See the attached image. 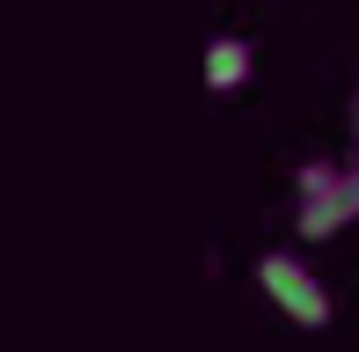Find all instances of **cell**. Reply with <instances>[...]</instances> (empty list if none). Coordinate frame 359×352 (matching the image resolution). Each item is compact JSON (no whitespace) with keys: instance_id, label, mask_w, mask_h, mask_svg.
<instances>
[{"instance_id":"cell-1","label":"cell","mask_w":359,"mask_h":352,"mask_svg":"<svg viewBox=\"0 0 359 352\" xmlns=\"http://www.w3.org/2000/svg\"><path fill=\"white\" fill-rule=\"evenodd\" d=\"M293 198H301V243H330L345 220H359L352 169H337V162H301L293 169Z\"/></svg>"},{"instance_id":"cell-3","label":"cell","mask_w":359,"mask_h":352,"mask_svg":"<svg viewBox=\"0 0 359 352\" xmlns=\"http://www.w3.org/2000/svg\"><path fill=\"white\" fill-rule=\"evenodd\" d=\"M250 74H257L250 37H213V44H205V88H213V95H235Z\"/></svg>"},{"instance_id":"cell-2","label":"cell","mask_w":359,"mask_h":352,"mask_svg":"<svg viewBox=\"0 0 359 352\" xmlns=\"http://www.w3.org/2000/svg\"><path fill=\"white\" fill-rule=\"evenodd\" d=\"M257 286L271 294V309L286 316V323H301V330H323L330 323V286L316 279L293 250H271V257H257Z\"/></svg>"},{"instance_id":"cell-4","label":"cell","mask_w":359,"mask_h":352,"mask_svg":"<svg viewBox=\"0 0 359 352\" xmlns=\"http://www.w3.org/2000/svg\"><path fill=\"white\" fill-rule=\"evenodd\" d=\"M352 191H359V154H352Z\"/></svg>"}]
</instances>
